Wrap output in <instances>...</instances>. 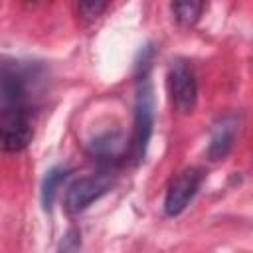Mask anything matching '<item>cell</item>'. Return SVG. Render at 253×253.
Listing matches in <instances>:
<instances>
[{
  "instance_id": "9",
  "label": "cell",
  "mask_w": 253,
  "mask_h": 253,
  "mask_svg": "<svg viewBox=\"0 0 253 253\" xmlns=\"http://www.w3.org/2000/svg\"><path fill=\"white\" fill-rule=\"evenodd\" d=\"M172 8V14L174 18L182 24V26H194L204 10V4L202 2H192V0H186V2H174L170 4Z\"/></svg>"
},
{
  "instance_id": "1",
  "label": "cell",
  "mask_w": 253,
  "mask_h": 253,
  "mask_svg": "<svg viewBox=\"0 0 253 253\" xmlns=\"http://www.w3.org/2000/svg\"><path fill=\"white\" fill-rule=\"evenodd\" d=\"M32 140L26 73L14 63L2 65L0 89V142L6 152H20Z\"/></svg>"
},
{
  "instance_id": "10",
  "label": "cell",
  "mask_w": 253,
  "mask_h": 253,
  "mask_svg": "<svg viewBox=\"0 0 253 253\" xmlns=\"http://www.w3.org/2000/svg\"><path fill=\"white\" fill-rule=\"evenodd\" d=\"M105 8H107L105 2H95V0H87V2H79L77 4V12L81 14L83 20H95Z\"/></svg>"
},
{
  "instance_id": "2",
  "label": "cell",
  "mask_w": 253,
  "mask_h": 253,
  "mask_svg": "<svg viewBox=\"0 0 253 253\" xmlns=\"http://www.w3.org/2000/svg\"><path fill=\"white\" fill-rule=\"evenodd\" d=\"M113 184H115V176L109 170L75 180L65 192V210L69 213H79L87 210L93 202L105 196L113 188Z\"/></svg>"
},
{
  "instance_id": "4",
  "label": "cell",
  "mask_w": 253,
  "mask_h": 253,
  "mask_svg": "<svg viewBox=\"0 0 253 253\" xmlns=\"http://www.w3.org/2000/svg\"><path fill=\"white\" fill-rule=\"evenodd\" d=\"M154 125V95L152 87L146 77L140 79L134 99V136H132V150L134 158H142L152 134Z\"/></svg>"
},
{
  "instance_id": "8",
  "label": "cell",
  "mask_w": 253,
  "mask_h": 253,
  "mask_svg": "<svg viewBox=\"0 0 253 253\" xmlns=\"http://www.w3.org/2000/svg\"><path fill=\"white\" fill-rule=\"evenodd\" d=\"M69 176V168H63V166H57L53 170L47 172L45 180H43V186H42V202H43V208H51L53 200H55V194L57 190L61 188V184L67 180Z\"/></svg>"
},
{
  "instance_id": "3",
  "label": "cell",
  "mask_w": 253,
  "mask_h": 253,
  "mask_svg": "<svg viewBox=\"0 0 253 253\" xmlns=\"http://www.w3.org/2000/svg\"><path fill=\"white\" fill-rule=\"evenodd\" d=\"M168 91H170L172 105L178 113L188 115L194 111L198 101V81H196L194 67L186 59L172 61L168 69Z\"/></svg>"
},
{
  "instance_id": "5",
  "label": "cell",
  "mask_w": 253,
  "mask_h": 253,
  "mask_svg": "<svg viewBox=\"0 0 253 253\" xmlns=\"http://www.w3.org/2000/svg\"><path fill=\"white\" fill-rule=\"evenodd\" d=\"M204 180V172L200 168H186L182 170L168 186L166 198H164V211L166 215L174 217L180 215L188 204L194 200V196L200 190V184Z\"/></svg>"
},
{
  "instance_id": "7",
  "label": "cell",
  "mask_w": 253,
  "mask_h": 253,
  "mask_svg": "<svg viewBox=\"0 0 253 253\" xmlns=\"http://www.w3.org/2000/svg\"><path fill=\"white\" fill-rule=\"evenodd\" d=\"M123 146H125V142H123V138H121L117 132H107V134L95 138V140L91 142L89 150H91V154H93L97 160H101V162L105 160L107 164H111V162L121 154Z\"/></svg>"
},
{
  "instance_id": "6",
  "label": "cell",
  "mask_w": 253,
  "mask_h": 253,
  "mask_svg": "<svg viewBox=\"0 0 253 253\" xmlns=\"http://www.w3.org/2000/svg\"><path fill=\"white\" fill-rule=\"evenodd\" d=\"M239 132V117L237 115H225L217 119L210 130V140L206 148V156L210 162H219L223 160L229 150L233 148L235 136Z\"/></svg>"
},
{
  "instance_id": "11",
  "label": "cell",
  "mask_w": 253,
  "mask_h": 253,
  "mask_svg": "<svg viewBox=\"0 0 253 253\" xmlns=\"http://www.w3.org/2000/svg\"><path fill=\"white\" fill-rule=\"evenodd\" d=\"M79 251V233L77 231H69L59 247V253H77Z\"/></svg>"
}]
</instances>
